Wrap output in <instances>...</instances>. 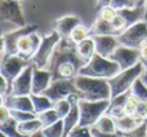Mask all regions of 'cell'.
<instances>
[{
    "mask_svg": "<svg viewBox=\"0 0 147 137\" xmlns=\"http://www.w3.org/2000/svg\"><path fill=\"white\" fill-rule=\"evenodd\" d=\"M85 64L71 39H61L54 48L48 70L52 73V80L74 79Z\"/></svg>",
    "mask_w": 147,
    "mask_h": 137,
    "instance_id": "obj_1",
    "label": "cell"
},
{
    "mask_svg": "<svg viewBox=\"0 0 147 137\" xmlns=\"http://www.w3.org/2000/svg\"><path fill=\"white\" fill-rule=\"evenodd\" d=\"M75 85L79 89V96L88 101L111 100V87L109 79L92 78V76L78 75L74 78Z\"/></svg>",
    "mask_w": 147,
    "mask_h": 137,
    "instance_id": "obj_2",
    "label": "cell"
},
{
    "mask_svg": "<svg viewBox=\"0 0 147 137\" xmlns=\"http://www.w3.org/2000/svg\"><path fill=\"white\" fill-rule=\"evenodd\" d=\"M120 66L117 62L96 53L79 71V75L92 76V78L111 79L117 73H120Z\"/></svg>",
    "mask_w": 147,
    "mask_h": 137,
    "instance_id": "obj_3",
    "label": "cell"
},
{
    "mask_svg": "<svg viewBox=\"0 0 147 137\" xmlns=\"http://www.w3.org/2000/svg\"><path fill=\"white\" fill-rule=\"evenodd\" d=\"M111 100H101V101H88L80 98L79 110H80V120L79 125L81 127H93L96 123L106 114Z\"/></svg>",
    "mask_w": 147,
    "mask_h": 137,
    "instance_id": "obj_4",
    "label": "cell"
},
{
    "mask_svg": "<svg viewBox=\"0 0 147 137\" xmlns=\"http://www.w3.org/2000/svg\"><path fill=\"white\" fill-rule=\"evenodd\" d=\"M143 71H145L143 70V65L141 62H138L133 67L127 68V70H121L115 76H112L111 79H109L110 87H111V98L130 91L134 81L141 75H143Z\"/></svg>",
    "mask_w": 147,
    "mask_h": 137,
    "instance_id": "obj_5",
    "label": "cell"
},
{
    "mask_svg": "<svg viewBox=\"0 0 147 137\" xmlns=\"http://www.w3.org/2000/svg\"><path fill=\"white\" fill-rule=\"evenodd\" d=\"M61 40V36L56 30H53L51 34L43 36L41 39V44L39 47L36 54L34 56V58L31 60V62L34 64V66L38 68H44L49 65V61L52 58V54L54 52V48L58 44V41Z\"/></svg>",
    "mask_w": 147,
    "mask_h": 137,
    "instance_id": "obj_6",
    "label": "cell"
},
{
    "mask_svg": "<svg viewBox=\"0 0 147 137\" xmlns=\"http://www.w3.org/2000/svg\"><path fill=\"white\" fill-rule=\"evenodd\" d=\"M117 40L121 45L140 49L147 41V21H140L128 27L117 36Z\"/></svg>",
    "mask_w": 147,
    "mask_h": 137,
    "instance_id": "obj_7",
    "label": "cell"
},
{
    "mask_svg": "<svg viewBox=\"0 0 147 137\" xmlns=\"http://www.w3.org/2000/svg\"><path fill=\"white\" fill-rule=\"evenodd\" d=\"M35 31H38V26L28 25L23 26V27H18L17 30L10 31L8 34H4L1 36V58L5 56L17 54V44L20 39L26 34L35 33Z\"/></svg>",
    "mask_w": 147,
    "mask_h": 137,
    "instance_id": "obj_8",
    "label": "cell"
},
{
    "mask_svg": "<svg viewBox=\"0 0 147 137\" xmlns=\"http://www.w3.org/2000/svg\"><path fill=\"white\" fill-rule=\"evenodd\" d=\"M30 64H31V61L22 58V57H20L18 54L5 56L1 58L0 73H1V76H4V78L12 84L13 80H14Z\"/></svg>",
    "mask_w": 147,
    "mask_h": 137,
    "instance_id": "obj_9",
    "label": "cell"
},
{
    "mask_svg": "<svg viewBox=\"0 0 147 137\" xmlns=\"http://www.w3.org/2000/svg\"><path fill=\"white\" fill-rule=\"evenodd\" d=\"M0 17H1V21L13 23L17 27L26 26L20 0H1L0 1Z\"/></svg>",
    "mask_w": 147,
    "mask_h": 137,
    "instance_id": "obj_10",
    "label": "cell"
},
{
    "mask_svg": "<svg viewBox=\"0 0 147 137\" xmlns=\"http://www.w3.org/2000/svg\"><path fill=\"white\" fill-rule=\"evenodd\" d=\"M71 93H79V89L75 85L74 79H58V80H52L51 85L43 94H45L53 102H56L58 100L66 98Z\"/></svg>",
    "mask_w": 147,
    "mask_h": 137,
    "instance_id": "obj_11",
    "label": "cell"
},
{
    "mask_svg": "<svg viewBox=\"0 0 147 137\" xmlns=\"http://www.w3.org/2000/svg\"><path fill=\"white\" fill-rule=\"evenodd\" d=\"M110 60L117 62L120 66V70H127V68L133 67L140 62V49L130 48L127 45L120 44L115 52L110 56Z\"/></svg>",
    "mask_w": 147,
    "mask_h": 137,
    "instance_id": "obj_12",
    "label": "cell"
},
{
    "mask_svg": "<svg viewBox=\"0 0 147 137\" xmlns=\"http://www.w3.org/2000/svg\"><path fill=\"white\" fill-rule=\"evenodd\" d=\"M41 39L43 38H40L36 34V31L23 35L17 44V54L22 58L31 61L34 58V56L36 54V52H38L39 47H40Z\"/></svg>",
    "mask_w": 147,
    "mask_h": 137,
    "instance_id": "obj_13",
    "label": "cell"
},
{
    "mask_svg": "<svg viewBox=\"0 0 147 137\" xmlns=\"http://www.w3.org/2000/svg\"><path fill=\"white\" fill-rule=\"evenodd\" d=\"M34 64L31 62L12 83V92L13 96H30L31 88H32V73H34Z\"/></svg>",
    "mask_w": 147,
    "mask_h": 137,
    "instance_id": "obj_14",
    "label": "cell"
},
{
    "mask_svg": "<svg viewBox=\"0 0 147 137\" xmlns=\"http://www.w3.org/2000/svg\"><path fill=\"white\" fill-rule=\"evenodd\" d=\"M94 43H96V53L110 58L115 49L120 45L117 36L114 35H92Z\"/></svg>",
    "mask_w": 147,
    "mask_h": 137,
    "instance_id": "obj_15",
    "label": "cell"
},
{
    "mask_svg": "<svg viewBox=\"0 0 147 137\" xmlns=\"http://www.w3.org/2000/svg\"><path fill=\"white\" fill-rule=\"evenodd\" d=\"M52 83V73L44 68H34L32 73V88L31 93L34 94H43L48 89Z\"/></svg>",
    "mask_w": 147,
    "mask_h": 137,
    "instance_id": "obj_16",
    "label": "cell"
},
{
    "mask_svg": "<svg viewBox=\"0 0 147 137\" xmlns=\"http://www.w3.org/2000/svg\"><path fill=\"white\" fill-rule=\"evenodd\" d=\"M80 25V18L76 16H65L54 22V30L59 34L61 39H70L72 31Z\"/></svg>",
    "mask_w": 147,
    "mask_h": 137,
    "instance_id": "obj_17",
    "label": "cell"
},
{
    "mask_svg": "<svg viewBox=\"0 0 147 137\" xmlns=\"http://www.w3.org/2000/svg\"><path fill=\"white\" fill-rule=\"evenodd\" d=\"M114 120L115 124H116V130L125 133V135L130 133L132 131H134L136 128H138L141 124L146 122L138 113L133 115H123L120 118H114Z\"/></svg>",
    "mask_w": 147,
    "mask_h": 137,
    "instance_id": "obj_18",
    "label": "cell"
},
{
    "mask_svg": "<svg viewBox=\"0 0 147 137\" xmlns=\"http://www.w3.org/2000/svg\"><path fill=\"white\" fill-rule=\"evenodd\" d=\"M3 105L9 110H20V111H34V104L30 96H13L9 94L5 98H3Z\"/></svg>",
    "mask_w": 147,
    "mask_h": 137,
    "instance_id": "obj_19",
    "label": "cell"
},
{
    "mask_svg": "<svg viewBox=\"0 0 147 137\" xmlns=\"http://www.w3.org/2000/svg\"><path fill=\"white\" fill-rule=\"evenodd\" d=\"M130 94V91L125 92V93H121L119 96L111 98V102H110V106L107 109L106 114L110 115L112 118H120L124 115V105L127 102L128 97Z\"/></svg>",
    "mask_w": 147,
    "mask_h": 137,
    "instance_id": "obj_20",
    "label": "cell"
},
{
    "mask_svg": "<svg viewBox=\"0 0 147 137\" xmlns=\"http://www.w3.org/2000/svg\"><path fill=\"white\" fill-rule=\"evenodd\" d=\"M79 120H80V110H79V104H76L72 105L69 114L63 118V124H65L63 137H67L74 128L76 125H79Z\"/></svg>",
    "mask_w": 147,
    "mask_h": 137,
    "instance_id": "obj_21",
    "label": "cell"
},
{
    "mask_svg": "<svg viewBox=\"0 0 147 137\" xmlns=\"http://www.w3.org/2000/svg\"><path fill=\"white\" fill-rule=\"evenodd\" d=\"M31 100H32V104H34V111H35L36 115L41 114V113L47 111L49 109H53L54 106V102L52 101L49 97H47L45 94H30Z\"/></svg>",
    "mask_w": 147,
    "mask_h": 137,
    "instance_id": "obj_22",
    "label": "cell"
},
{
    "mask_svg": "<svg viewBox=\"0 0 147 137\" xmlns=\"http://www.w3.org/2000/svg\"><path fill=\"white\" fill-rule=\"evenodd\" d=\"M76 49L78 53L80 54V57L84 60L85 62H88L92 57L96 54V43H94L93 38L89 36L88 39L80 41L79 44H76Z\"/></svg>",
    "mask_w": 147,
    "mask_h": 137,
    "instance_id": "obj_23",
    "label": "cell"
},
{
    "mask_svg": "<svg viewBox=\"0 0 147 137\" xmlns=\"http://www.w3.org/2000/svg\"><path fill=\"white\" fill-rule=\"evenodd\" d=\"M43 123L39 118H34L31 120H26V122H21L18 123V131L22 135H25L26 137H30L34 133L39 132L43 130Z\"/></svg>",
    "mask_w": 147,
    "mask_h": 137,
    "instance_id": "obj_24",
    "label": "cell"
},
{
    "mask_svg": "<svg viewBox=\"0 0 147 137\" xmlns=\"http://www.w3.org/2000/svg\"><path fill=\"white\" fill-rule=\"evenodd\" d=\"M0 132L8 137H26L18 131V122L12 115L7 120L0 122Z\"/></svg>",
    "mask_w": 147,
    "mask_h": 137,
    "instance_id": "obj_25",
    "label": "cell"
},
{
    "mask_svg": "<svg viewBox=\"0 0 147 137\" xmlns=\"http://www.w3.org/2000/svg\"><path fill=\"white\" fill-rule=\"evenodd\" d=\"M92 35H114L117 36L116 31L114 30V27L111 26V22L103 21L101 18H97L94 25L90 28V36Z\"/></svg>",
    "mask_w": 147,
    "mask_h": 137,
    "instance_id": "obj_26",
    "label": "cell"
},
{
    "mask_svg": "<svg viewBox=\"0 0 147 137\" xmlns=\"http://www.w3.org/2000/svg\"><path fill=\"white\" fill-rule=\"evenodd\" d=\"M94 127L98 128V130L102 131V132H106V133H114V132L117 131L114 118L110 117V115H107V114H105L103 117H101V119L96 123Z\"/></svg>",
    "mask_w": 147,
    "mask_h": 137,
    "instance_id": "obj_27",
    "label": "cell"
},
{
    "mask_svg": "<svg viewBox=\"0 0 147 137\" xmlns=\"http://www.w3.org/2000/svg\"><path fill=\"white\" fill-rule=\"evenodd\" d=\"M130 92H132V94H134L141 102L147 104V84L142 80V79L138 78L137 80L134 81Z\"/></svg>",
    "mask_w": 147,
    "mask_h": 137,
    "instance_id": "obj_28",
    "label": "cell"
},
{
    "mask_svg": "<svg viewBox=\"0 0 147 137\" xmlns=\"http://www.w3.org/2000/svg\"><path fill=\"white\" fill-rule=\"evenodd\" d=\"M43 133L45 135V137H63L65 132V124H63V119L57 120L56 123H53L49 127L43 128Z\"/></svg>",
    "mask_w": 147,
    "mask_h": 137,
    "instance_id": "obj_29",
    "label": "cell"
},
{
    "mask_svg": "<svg viewBox=\"0 0 147 137\" xmlns=\"http://www.w3.org/2000/svg\"><path fill=\"white\" fill-rule=\"evenodd\" d=\"M38 118L41 120L44 128L49 127V125H52L53 123H56L57 120L61 119V118H59V115L57 114V111L54 109H49V110H47V111L41 113V114L38 115Z\"/></svg>",
    "mask_w": 147,
    "mask_h": 137,
    "instance_id": "obj_30",
    "label": "cell"
},
{
    "mask_svg": "<svg viewBox=\"0 0 147 137\" xmlns=\"http://www.w3.org/2000/svg\"><path fill=\"white\" fill-rule=\"evenodd\" d=\"M89 36H90V28H86L85 26H83L80 23V25L78 26V27L75 28V30L72 31L71 36H70V39L74 41L75 44H79L80 41L85 40V39H88Z\"/></svg>",
    "mask_w": 147,
    "mask_h": 137,
    "instance_id": "obj_31",
    "label": "cell"
},
{
    "mask_svg": "<svg viewBox=\"0 0 147 137\" xmlns=\"http://www.w3.org/2000/svg\"><path fill=\"white\" fill-rule=\"evenodd\" d=\"M140 105H141V101L134 96V94H132V92H130L129 97H128L127 102H125V105H124V115L136 114V113L138 111Z\"/></svg>",
    "mask_w": 147,
    "mask_h": 137,
    "instance_id": "obj_32",
    "label": "cell"
},
{
    "mask_svg": "<svg viewBox=\"0 0 147 137\" xmlns=\"http://www.w3.org/2000/svg\"><path fill=\"white\" fill-rule=\"evenodd\" d=\"M53 109L57 111V114L59 115V118L63 119V118L69 114L70 110H71V104L67 101V98H62V100H58V101L54 102Z\"/></svg>",
    "mask_w": 147,
    "mask_h": 137,
    "instance_id": "obj_33",
    "label": "cell"
},
{
    "mask_svg": "<svg viewBox=\"0 0 147 137\" xmlns=\"http://www.w3.org/2000/svg\"><path fill=\"white\" fill-rule=\"evenodd\" d=\"M98 17L97 18H101V20L103 21H107V22H111L112 20H114L115 17H116L117 14V10L114 9V8L111 7V5H109V7H105L102 8L101 10H98Z\"/></svg>",
    "mask_w": 147,
    "mask_h": 137,
    "instance_id": "obj_34",
    "label": "cell"
},
{
    "mask_svg": "<svg viewBox=\"0 0 147 137\" xmlns=\"http://www.w3.org/2000/svg\"><path fill=\"white\" fill-rule=\"evenodd\" d=\"M10 115H12L18 123L26 122V120H31V119H34V118H38V115H36L35 113L20 111V110H10Z\"/></svg>",
    "mask_w": 147,
    "mask_h": 137,
    "instance_id": "obj_35",
    "label": "cell"
},
{
    "mask_svg": "<svg viewBox=\"0 0 147 137\" xmlns=\"http://www.w3.org/2000/svg\"><path fill=\"white\" fill-rule=\"evenodd\" d=\"M67 137H93L92 135L90 127H81V125H76L75 128L69 133Z\"/></svg>",
    "mask_w": 147,
    "mask_h": 137,
    "instance_id": "obj_36",
    "label": "cell"
},
{
    "mask_svg": "<svg viewBox=\"0 0 147 137\" xmlns=\"http://www.w3.org/2000/svg\"><path fill=\"white\" fill-rule=\"evenodd\" d=\"M140 62L143 65V79L142 80L147 84V41L140 48Z\"/></svg>",
    "mask_w": 147,
    "mask_h": 137,
    "instance_id": "obj_37",
    "label": "cell"
},
{
    "mask_svg": "<svg viewBox=\"0 0 147 137\" xmlns=\"http://www.w3.org/2000/svg\"><path fill=\"white\" fill-rule=\"evenodd\" d=\"M110 5L116 10H121V9H127V8H134L136 7L133 0H111V4Z\"/></svg>",
    "mask_w": 147,
    "mask_h": 137,
    "instance_id": "obj_38",
    "label": "cell"
},
{
    "mask_svg": "<svg viewBox=\"0 0 147 137\" xmlns=\"http://www.w3.org/2000/svg\"><path fill=\"white\" fill-rule=\"evenodd\" d=\"M90 131H92V135H93V137H124V136H127L125 133L120 132V131H116V132H114V133L102 132V131H99L98 128H96L94 125H93V127H90Z\"/></svg>",
    "mask_w": 147,
    "mask_h": 137,
    "instance_id": "obj_39",
    "label": "cell"
},
{
    "mask_svg": "<svg viewBox=\"0 0 147 137\" xmlns=\"http://www.w3.org/2000/svg\"><path fill=\"white\" fill-rule=\"evenodd\" d=\"M127 136H129V137H146L147 136V120L143 123V124H141L138 128H136L134 131L128 133Z\"/></svg>",
    "mask_w": 147,
    "mask_h": 137,
    "instance_id": "obj_40",
    "label": "cell"
},
{
    "mask_svg": "<svg viewBox=\"0 0 147 137\" xmlns=\"http://www.w3.org/2000/svg\"><path fill=\"white\" fill-rule=\"evenodd\" d=\"M10 117V110L8 109L5 105L1 104V107H0V122H4L8 118Z\"/></svg>",
    "mask_w": 147,
    "mask_h": 137,
    "instance_id": "obj_41",
    "label": "cell"
},
{
    "mask_svg": "<svg viewBox=\"0 0 147 137\" xmlns=\"http://www.w3.org/2000/svg\"><path fill=\"white\" fill-rule=\"evenodd\" d=\"M137 113L145 120H147V104H143V102H141V105H140V107H138V111Z\"/></svg>",
    "mask_w": 147,
    "mask_h": 137,
    "instance_id": "obj_42",
    "label": "cell"
},
{
    "mask_svg": "<svg viewBox=\"0 0 147 137\" xmlns=\"http://www.w3.org/2000/svg\"><path fill=\"white\" fill-rule=\"evenodd\" d=\"M111 4V0H97V4H96V10H101L102 8L105 7H109Z\"/></svg>",
    "mask_w": 147,
    "mask_h": 137,
    "instance_id": "obj_43",
    "label": "cell"
},
{
    "mask_svg": "<svg viewBox=\"0 0 147 137\" xmlns=\"http://www.w3.org/2000/svg\"><path fill=\"white\" fill-rule=\"evenodd\" d=\"M30 137H45V135L43 133V131H39V132L34 133V135H31Z\"/></svg>",
    "mask_w": 147,
    "mask_h": 137,
    "instance_id": "obj_44",
    "label": "cell"
},
{
    "mask_svg": "<svg viewBox=\"0 0 147 137\" xmlns=\"http://www.w3.org/2000/svg\"><path fill=\"white\" fill-rule=\"evenodd\" d=\"M136 4V7H140V5H145V0H133Z\"/></svg>",
    "mask_w": 147,
    "mask_h": 137,
    "instance_id": "obj_45",
    "label": "cell"
},
{
    "mask_svg": "<svg viewBox=\"0 0 147 137\" xmlns=\"http://www.w3.org/2000/svg\"><path fill=\"white\" fill-rule=\"evenodd\" d=\"M1 137H8V136H5V135H3V133H1Z\"/></svg>",
    "mask_w": 147,
    "mask_h": 137,
    "instance_id": "obj_46",
    "label": "cell"
},
{
    "mask_svg": "<svg viewBox=\"0 0 147 137\" xmlns=\"http://www.w3.org/2000/svg\"><path fill=\"white\" fill-rule=\"evenodd\" d=\"M124 137H129V136H124Z\"/></svg>",
    "mask_w": 147,
    "mask_h": 137,
    "instance_id": "obj_47",
    "label": "cell"
},
{
    "mask_svg": "<svg viewBox=\"0 0 147 137\" xmlns=\"http://www.w3.org/2000/svg\"><path fill=\"white\" fill-rule=\"evenodd\" d=\"M146 137H147V136H146Z\"/></svg>",
    "mask_w": 147,
    "mask_h": 137,
    "instance_id": "obj_48",
    "label": "cell"
}]
</instances>
